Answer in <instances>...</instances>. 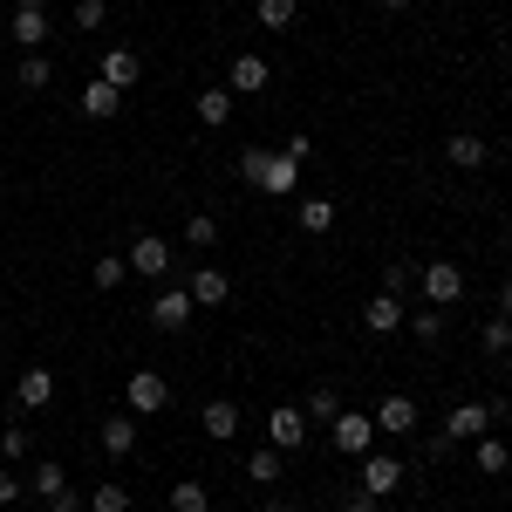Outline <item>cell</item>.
<instances>
[{
    "label": "cell",
    "mask_w": 512,
    "mask_h": 512,
    "mask_svg": "<svg viewBox=\"0 0 512 512\" xmlns=\"http://www.w3.org/2000/svg\"><path fill=\"white\" fill-rule=\"evenodd\" d=\"M472 458H478V472H485V478H499V472L512 465V451H506V444H499L492 431H485V437H472Z\"/></svg>",
    "instance_id": "23"
},
{
    "label": "cell",
    "mask_w": 512,
    "mask_h": 512,
    "mask_svg": "<svg viewBox=\"0 0 512 512\" xmlns=\"http://www.w3.org/2000/svg\"><path fill=\"white\" fill-rule=\"evenodd\" d=\"M198 123H212V130H219V123H233V89H198Z\"/></svg>",
    "instance_id": "22"
},
{
    "label": "cell",
    "mask_w": 512,
    "mask_h": 512,
    "mask_svg": "<svg viewBox=\"0 0 512 512\" xmlns=\"http://www.w3.org/2000/svg\"><path fill=\"white\" fill-rule=\"evenodd\" d=\"M89 512H130V485H117V478H103V485L89 492Z\"/></svg>",
    "instance_id": "28"
},
{
    "label": "cell",
    "mask_w": 512,
    "mask_h": 512,
    "mask_svg": "<svg viewBox=\"0 0 512 512\" xmlns=\"http://www.w3.org/2000/svg\"><path fill=\"white\" fill-rule=\"evenodd\" d=\"M267 444H274V451H301V444H308V410L280 403L274 417H267Z\"/></svg>",
    "instance_id": "8"
},
{
    "label": "cell",
    "mask_w": 512,
    "mask_h": 512,
    "mask_svg": "<svg viewBox=\"0 0 512 512\" xmlns=\"http://www.w3.org/2000/svg\"><path fill=\"white\" fill-rule=\"evenodd\" d=\"M260 512H287V506H260Z\"/></svg>",
    "instance_id": "45"
},
{
    "label": "cell",
    "mask_w": 512,
    "mask_h": 512,
    "mask_svg": "<svg viewBox=\"0 0 512 512\" xmlns=\"http://www.w3.org/2000/svg\"><path fill=\"white\" fill-rule=\"evenodd\" d=\"M185 246L212 253V246H219V219H212V212H192V219H185Z\"/></svg>",
    "instance_id": "26"
},
{
    "label": "cell",
    "mask_w": 512,
    "mask_h": 512,
    "mask_svg": "<svg viewBox=\"0 0 512 512\" xmlns=\"http://www.w3.org/2000/svg\"><path fill=\"white\" fill-rule=\"evenodd\" d=\"M185 294H192V308H219V301L233 294V280L219 274V267H192V280H185Z\"/></svg>",
    "instance_id": "14"
},
{
    "label": "cell",
    "mask_w": 512,
    "mask_h": 512,
    "mask_svg": "<svg viewBox=\"0 0 512 512\" xmlns=\"http://www.w3.org/2000/svg\"><path fill=\"white\" fill-rule=\"evenodd\" d=\"M492 315H506V321H512V274H506V287H499V308H492Z\"/></svg>",
    "instance_id": "42"
},
{
    "label": "cell",
    "mask_w": 512,
    "mask_h": 512,
    "mask_svg": "<svg viewBox=\"0 0 512 512\" xmlns=\"http://www.w3.org/2000/svg\"><path fill=\"white\" fill-rule=\"evenodd\" d=\"M267 82H274L267 55H239V62H233V82H226V89H233V96H260Z\"/></svg>",
    "instance_id": "18"
},
{
    "label": "cell",
    "mask_w": 512,
    "mask_h": 512,
    "mask_svg": "<svg viewBox=\"0 0 512 512\" xmlns=\"http://www.w3.org/2000/svg\"><path fill=\"white\" fill-rule=\"evenodd\" d=\"M89 280H96L103 294H117L123 280H130V260H117V253H110V260H96V274H89Z\"/></svg>",
    "instance_id": "33"
},
{
    "label": "cell",
    "mask_w": 512,
    "mask_h": 512,
    "mask_svg": "<svg viewBox=\"0 0 512 512\" xmlns=\"http://www.w3.org/2000/svg\"><path fill=\"white\" fill-rule=\"evenodd\" d=\"M485 431H492V410H485V403H458L437 437H444V444H472V437H485Z\"/></svg>",
    "instance_id": "7"
},
{
    "label": "cell",
    "mask_w": 512,
    "mask_h": 512,
    "mask_svg": "<svg viewBox=\"0 0 512 512\" xmlns=\"http://www.w3.org/2000/svg\"><path fill=\"white\" fill-rule=\"evenodd\" d=\"M280 158H287V164H308V158H315V137H308V130H294V137L280 144Z\"/></svg>",
    "instance_id": "38"
},
{
    "label": "cell",
    "mask_w": 512,
    "mask_h": 512,
    "mask_svg": "<svg viewBox=\"0 0 512 512\" xmlns=\"http://www.w3.org/2000/svg\"><path fill=\"white\" fill-rule=\"evenodd\" d=\"M144 315H151V328H164V335H178V328H185V321H192L198 308H192V294H185V287H164V294L151 301V308H144Z\"/></svg>",
    "instance_id": "6"
},
{
    "label": "cell",
    "mask_w": 512,
    "mask_h": 512,
    "mask_svg": "<svg viewBox=\"0 0 512 512\" xmlns=\"http://www.w3.org/2000/svg\"><path fill=\"white\" fill-rule=\"evenodd\" d=\"M267 158H274V151H260V144H253V151H239V178H246L253 192H260V178H267Z\"/></svg>",
    "instance_id": "36"
},
{
    "label": "cell",
    "mask_w": 512,
    "mask_h": 512,
    "mask_svg": "<svg viewBox=\"0 0 512 512\" xmlns=\"http://www.w3.org/2000/svg\"><path fill=\"white\" fill-rule=\"evenodd\" d=\"M403 458H362V492H369V499H376V506H383V499H390V492H403Z\"/></svg>",
    "instance_id": "9"
},
{
    "label": "cell",
    "mask_w": 512,
    "mask_h": 512,
    "mask_svg": "<svg viewBox=\"0 0 512 512\" xmlns=\"http://www.w3.org/2000/svg\"><path fill=\"white\" fill-rule=\"evenodd\" d=\"M410 287H417V267H410V260H390V267H383V294H396V301H403Z\"/></svg>",
    "instance_id": "34"
},
{
    "label": "cell",
    "mask_w": 512,
    "mask_h": 512,
    "mask_svg": "<svg viewBox=\"0 0 512 512\" xmlns=\"http://www.w3.org/2000/svg\"><path fill=\"white\" fill-rule=\"evenodd\" d=\"M103 21H110V0H76V28L82 35H96Z\"/></svg>",
    "instance_id": "37"
},
{
    "label": "cell",
    "mask_w": 512,
    "mask_h": 512,
    "mask_svg": "<svg viewBox=\"0 0 512 512\" xmlns=\"http://www.w3.org/2000/svg\"><path fill=\"white\" fill-rule=\"evenodd\" d=\"M478 342H485V355H506V349H512V321H506V315H485Z\"/></svg>",
    "instance_id": "30"
},
{
    "label": "cell",
    "mask_w": 512,
    "mask_h": 512,
    "mask_svg": "<svg viewBox=\"0 0 512 512\" xmlns=\"http://www.w3.org/2000/svg\"><path fill=\"white\" fill-rule=\"evenodd\" d=\"M403 328H410L417 342H437V335H444V308H424V315H410Z\"/></svg>",
    "instance_id": "35"
},
{
    "label": "cell",
    "mask_w": 512,
    "mask_h": 512,
    "mask_svg": "<svg viewBox=\"0 0 512 512\" xmlns=\"http://www.w3.org/2000/svg\"><path fill=\"white\" fill-rule=\"evenodd\" d=\"M48 512H89V499H82L76 485H62V492H55V499H48Z\"/></svg>",
    "instance_id": "40"
},
{
    "label": "cell",
    "mask_w": 512,
    "mask_h": 512,
    "mask_svg": "<svg viewBox=\"0 0 512 512\" xmlns=\"http://www.w3.org/2000/svg\"><path fill=\"white\" fill-rule=\"evenodd\" d=\"M0 458H7V465H21V458H28V431H21V424H14V431H0Z\"/></svg>",
    "instance_id": "39"
},
{
    "label": "cell",
    "mask_w": 512,
    "mask_h": 512,
    "mask_svg": "<svg viewBox=\"0 0 512 512\" xmlns=\"http://www.w3.org/2000/svg\"><path fill=\"white\" fill-rule=\"evenodd\" d=\"M171 512H212V492H205L198 478H178V485H171Z\"/></svg>",
    "instance_id": "24"
},
{
    "label": "cell",
    "mask_w": 512,
    "mask_h": 512,
    "mask_svg": "<svg viewBox=\"0 0 512 512\" xmlns=\"http://www.w3.org/2000/svg\"><path fill=\"white\" fill-rule=\"evenodd\" d=\"M383 7H403V0H383Z\"/></svg>",
    "instance_id": "46"
},
{
    "label": "cell",
    "mask_w": 512,
    "mask_h": 512,
    "mask_svg": "<svg viewBox=\"0 0 512 512\" xmlns=\"http://www.w3.org/2000/svg\"><path fill=\"white\" fill-rule=\"evenodd\" d=\"M499 362H506V376H512V349H506V355H499Z\"/></svg>",
    "instance_id": "44"
},
{
    "label": "cell",
    "mask_w": 512,
    "mask_h": 512,
    "mask_svg": "<svg viewBox=\"0 0 512 512\" xmlns=\"http://www.w3.org/2000/svg\"><path fill=\"white\" fill-rule=\"evenodd\" d=\"M328 437H335V451H349V458H369V444H376V424H369L362 410H342V417L328 424Z\"/></svg>",
    "instance_id": "4"
},
{
    "label": "cell",
    "mask_w": 512,
    "mask_h": 512,
    "mask_svg": "<svg viewBox=\"0 0 512 512\" xmlns=\"http://www.w3.org/2000/svg\"><path fill=\"white\" fill-rule=\"evenodd\" d=\"M123 403H130V417H158V410H171V383H164L158 369H130Z\"/></svg>",
    "instance_id": "2"
},
{
    "label": "cell",
    "mask_w": 512,
    "mask_h": 512,
    "mask_svg": "<svg viewBox=\"0 0 512 512\" xmlns=\"http://www.w3.org/2000/svg\"><path fill=\"white\" fill-rule=\"evenodd\" d=\"M14 403H21V410H48V403H55V369H21Z\"/></svg>",
    "instance_id": "15"
},
{
    "label": "cell",
    "mask_w": 512,
    "mask_h": 512,
    "mask_svg": "<svg viewBox=\"0 0 512 512\" xmlns=\"http://www.w3.org/2000/svg\"><path fill=\"white\" fill-rule=\"evenodd\" d=\"M294 219H301V233H328V226H335V205H328V198H301Z\"/></svg>",
    "instance_id": "25"
},
{
    "label": "cell",
    "mask_w": 512,
    "mask_h": 512,
    "mask_svg": "<svg viewBox=\"0 0 512 512\" xmlns=\"http://www.w3.org/2000/svg\"><path fill=\"white\" fill-rule=\"evenodd\" d=\"M7 506H21V478L0 465V512H7Z\"/></svg>",
    "instance_id": "41"
},
{
    "label": "cell",
    "mask_w": 512,
    "mask_h": 512,
    "mask_svg": "<svg viewBox=\"0 0 512 512\" xmlns=\"http://www.w3.org/2000/svg\"><path fill=\"white\" fill-rule=\"evenodd\" d=\"M444 158L458 164V171H485V164H492V144H485L478 130H458V137H444Z\"/></svg>",
    "instance_id": "12"
},
{
    "label": "cell",
    "mask_w": 512,
    "mask_h": 512,
    "mask_svg": "<svg viewBox=\"0 0 512 512\" xmlns=\"http://www.w3.org/2000/svg\"><path fill=\"white\" fill-rule=\"evenodd\" d=\"M123 260H130V274H144V280H164L171 267H178V260H171V246H164L158 233H137V239H130V253H123Z\"/></svg>",
    "instance_id": "3"
},
{
    "label": "cell",
    "mask_w": 512,
    "mask_h": 512,
    "mask_svg": "<svg viewBox=\"0 0 512 512\" xmlns=\"http://www.w3.org/2000/svg\"><path fill=\"white\" fill-rule=\"evenodd\" d=\"M417 512H437V506H417Z\"/></svg>",
    "instance_id": "47"
},
{
    "label": "cell",
    "mask_w": 512,
    "mask_h": 512,
    "mask_svg": "<svg viewBox=\"0 0 512 512\" xmlns=\"http://www.w3.org/2000/svg\"><path fill=\"white\" fill-rule=\"evenodd\" d=\"M96 76L110 82V89H130V82L144 76V55H137V48H123V41H110V48H103V62H96Z\"/></svg>",
    "instance_id": "5"
},
{
    "label": "cell",
    "mask_w": 512,
    "mask_h": 512,
    "mask_svg": "<svg viewBox=\"0 0 512 512\" xmlns=\"http://www.w3.org/2000/svg\"><path fill=\"white\" fill-rule=\"evenodd\" d=\"M0 35H7V21H0Z\"/></svg>",
    "instance_id": "48"
},
{
    "label": "cell",
    "mask_w": 512,
    "mask_h": 512,
    "mask_svg": "<svg viewBox=\"0 0 512 512\" xmlns=\"http://www.w3.org/2000/svg\"><path fill=\"white\" fill-rule=\"evenodd\" d=\"M103 451H110V458H130V451H137V417H130V410L103 424Z\"/></svg>",
    "instance_id": "21"
},
{
    "label": "cell",
    "mask_w": 512,
    "mask_h": 512,
    "mask_svg": "<svg viewBox=\"0 0 512 512\" xmlns=\"http://www.w3.org/2000/svg\"><path fill=\"white\" fill-rule=\"evenodd\" d=\"M76 110H82V117H89V123H110V117H117V110H123V89H110V82L96 76V82H89V89H82V96H76Z\"/></svg>",
    "instance_id": "13"
},
{
    "label": "cell",
    "mask_w": 512,
    "mask_h": 512,
    "mask_svg": "<svg viewBox=\"0 0 512 512\" xmlns=\"http://www.w3.org/2000/svg\"><path fill=\"white\" fill-rule=\"evenodd\" d=\"M369 424H376L383 437H410V431H417V403H410V396H383Z\"/></svg>",
    "instance_id": "10"
},
{
    "label": "cell",
    "mask_w": 512,
    "mask_h": 512,
    "mask_svg": "<svg viewBox=\"0 0 512 512\" xmlns=\"http://www.w3.org/2000/svg\"><path fill=\"white\" fill-rule=\"evenodd\" d=\"M246 478H260V485H274V478H280V451H274V444H260V451L246 458Z\"/></svg>",
    "instance_id": "32"
},
{
    "label": "cell",
    "mask_w": 512,
    "mask_h": 512,
    "mask_svg": "<svg viewBox=\"0 0 512 512\" xmlns=\"http://www.w3.org/2000/svg\"><path fill=\"white\" fill-rule=\"evenodd\" d=\"M403 321H410V308H403L396 294H376V301L362 308V328H369V335H396Z\"/></svg>",
    "instance_id": "16"
},
{
    "label": "cell",
    "mask_w": 512,
    "mask_h": 512,
    "mask_svg": "<svg viewBox=\"0 0 512 512\" xmlns=\"http://www.w3.org/2000/svg\"><path fill=\"white\" fill-rule=\"evenodd\" d=\"M417 287H424L431 308H458V301H465V267H458V260H424V267H417Z\"/></svg>",
    "instance_id": "1"
},
{
    "label": "cell",
    "mask_w": 512,
    "mask_h": 512,
    "mask_svg": "<svg viewBox=\"0 0 512 512\" xmlns=\"http://www.w3.org/2000/svg\"><path fill=\"white\" fill-rule=\"evenodd\" d=\"M294 185H301V164H287L274 151V158H267V178H260V192H267V198H294Z\"/></svg>",
    "instance_id": "20"
},
{
    "label": "cell",
    "mask_w": 512,
    "mask_h": 512,
    "mask_svg": "<svg viewBox=\"0 0 512 512\" xmlns=\"http://www.w3.org/2000/svg\"><path fill=\"white\" fill-rule=\"evenodd\" d=\"M7 35L21 41L28 55H35L41 41H48V7H14V21H7Z\"/></svg>",
    "instance_id": "17"
},
{
    "label": "cell",
    "mask_w": 512,
    "mask_h": 512,
    "mask_svg": "<svg viewBox=\"0 0 512 512\" xmlns=\"http://www.w3.org/2000/svg\"><path fill=\"white\" fill-rule=\"evenodd\" d=\"M14 82H21V89H48V82H55V69H48V55H21V69H14Z\"/></svg>",
    "instance_id": "31"
},
{
    "label": "cell",
    "mask_w": 512,
    "mask_h": 512,
    "mask_svg": "<svg viewBox=\"0 0 512 512\" xmlns=\"http://www.w3.org/2000/svg\"><path fill=\"white\" fill-rule=\"evenodd\" d=\"M437 7H444V0H437Z\"/></svg>",
    "instance_id": "49"
},
{
    "label": "cell",
    "mask_w": 512,
    "mask_h": 512,
    "mask_svg": "<svg viewBox=\"0 0 512 512\" xmlns=\"http://www.w3.org/2000/svg\"><path fill=\"white\" fill-rule=\"evenodd\" d=\"M301 410H308V424H335V417H342V396H335V390H328V383H321V390L308 396Z\"/></svg>",
    "instance_id": "29"
},
{
    "label": "cell",
    "mask_w": 512,
    "mask_h": 512,
    "mask_svg": "<svg viewBox=\"0 0 512 512\" xmlns=\"http://www.w3.org/2000/svg\"><path fill=\"white\" fill-rule=\"evenodd\" d=\"M62 485H69V472H62V465H55V458H48V465H35V478H28V492H35L41 506H48V499H55V492H62Z\"/></svg>",
    "instance_id": "27"
},
{
    "label": "cell",
    "mask_w": 512,
    "mask_h": 512,
    "mask_svg": "<svg viewBox=\"0 0 512 512\" xmlns=\"http://www.w3.org/2000/svg\"><path fill=\"white\" fill-rule=\"evenodd\" d=\"M41 512H48V506H41Z\"/></svg>",
    "instance_id": "50"
},
{
    "label": "cell",
    "mask_w": 512,
    "mask_h": 512,
    "mask_svg": "<svg viewBox=\"0 0 512 512\" xmlns=\"http://www.w3.org/2000/svg\"><path fill=\"white\" fill-rule=\"evenodd\" d=\"M198 431L212 437V444H233V437H239V403H226V396H212V403L198 410Z\"/></svg>",
    "instance_id": "11"
},
{
    "label": "cell",
    "mask_w": 512,
    "mask_h": 512,
    "mask_svg": "<svg viewBox=\"0 0 512 512\" xmlns=\"http://www.w3.org/2000/svg\"><path fill=\"white\" fill-rule=\"evenodd\" d=\"M14 7H48V0H14Z\"/></svg>",
    "instance_id": "43"
},
{
    "label": "cell",
    "mask_w": 512,
    "mask_h": 512,
    "mask_svg": "<svg viewBox=\"0 0 512 512\" xmlns=\"http://www.w3.org/2000/svg\"><path fill=\"white\" fill-rule=\"evenodd\" d=\"M253 14H260L267 35H287V28L301 21V0H253Z\"/></svg>",
    "instance_id": "19"
}]
</instances>
